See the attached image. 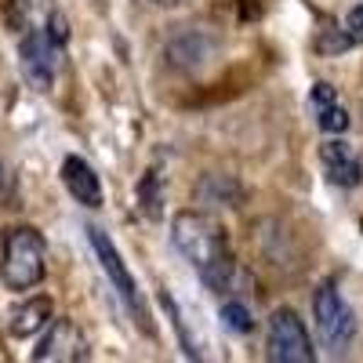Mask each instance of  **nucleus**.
I'll return each mask as SVG.
<instances>
[{"label": "nucleus", "instance_id": "7", "mask_svg": "<svg viewBox=\"0 0 363 363\" xmlns=\"http://www.w3.org/2000/svg\"><path fill=\"white\" fill-rule=\"evenodd\" d=\"M87 338L80 335V327L73 320H51L48 323V335L37 342L33 359L40 363H77L87 359Z\"/></svg>", "mask_w": 363, "mask_h": 363}, {"label": "nucleus", "instance_id": "9", "mask_svg": "<svg viewBox=\"0 0 363 363\" xmlns=\"http://www.w3.org/2000/svg\"><path fill=\"white\" fill-rule=\"evenodd\" d=\"M62 186L69 189V196L84 207H102V182L95 174V167H91L84 157H66L62 160Z\"/></svg>", "mask_w": 363, "mask_h": 363}, {"label": "nucleus", "instance_id": "3", "mask_svg": "<svg viewBox=\"0 0 363 363\" xmlns=\"http://www.w3.org/2000/svg\"><path fill=\"white\" fill-rule=\"evenodd\" d=\"M313 316H316V330L320 342L330 352H345L356 338V313L342 298V291L335 284H320L313 294Z\"/></svg>", "mask_w": 363, "mask_h": 363}, {"label": "nucleus", "instance_id": "1", "mask_svg": "<svg viewBox=\"0 0 363 363\" xmlns=\"http://www.w3.org/2000/svg\"><path fill=\"white\" fill-rule=\"evenodd\" d=\"M171 244L196 269L203 287L218 294L229 291V284L236 280V255L218 218H211L207 211H182L171 222Z\"/></svg>", "mask_w": 363, "mask_h": 363}, {"label": "nucleus", "instance_id": "4", "mask_svg": "<svg viewBox=\"0 0 363 363\" xmlns=\"http://www.w3.org/2000/svg\"><path fill=\"white\" fill-rule=\"evenodd\" d=\"M87 233V244H91V251H95V262L102 265V272L109 277V284H113V291L120 294V301L138 316V323L149 330V316H145V298H142V291H138V284H135V277H131V269L124 265V258H120V251H116V244L109 240V233L106 229H99V225H87L84 229Z\"/></svg>", "mask_w": 363, "mask_h": 363}, {"label": "nucleus", "instance_id": "14", "mask_svg": "<svg viewBox=\"0 0 363 363\" xmlns=\"http://www.w3.org/2000/svg\"><path fill=\"white\" fill-rule=\"evenodd\" d=\"M222 320H225L229 330H236V335H251V330H255V320H251L247 306H236V301L222 306Z\"/></svg>", "mask_w": 363, "mask_h": 363}, {"label": "nucleus", "instance_id": "13", "mask_svg": "<svg viewBox=\"0 0 363 363\" xmlns=\"http://www.w3.org/2000/svg\"><path fill=\"white\" fill-rule=\"evenodd\" d=\"M203 193H211V203L215 207H233L236 200H240V186L233 178H225V174H207L203 182H200V189H196V196H203ZM207 203V207H211Z\"/></svg>", "mask_w": 363, "mask_h": 363}, {"label": "nucleus", "instance_id": "8", "mask_svg": "<svg viewBox=\"0 0 363 363\" xmlns=\"http://www.w3.org/2000/svg\"><path fill=\"white\" fill-rule=\"evenodd\" d=\"M320 164L330 186H342V189H356L363 182V160L356 157V149L342 138H327L320 145Z\"/></svg>", "mask_w": 363, "mask_h": 363}, {"label": "nucleus", "instance_id": "2", "mask_svg": "<svg viewBox=\"0 0 363 363\" xmlns=\"http://www.w3.org/2000/svg\"><path fill=\"white\" fill-rule=\"evenodd\" d=\"M48 272V244L37 229H11L4 240V262H0V277L11 291H33Z\"/></svg>", "mask_w": 363, "mask_h": 363}, {"label": "nucleus", "instance_id": "15", "mask_svg": "<svg viewBox=\"0 0 363 363\" xmlns=\"http://www.w3.org/2000/svg\"><path fill=\"white\" fill-rule=\"evenodd\" d=\"M48 37H51V44H55V48H62V44L69 40V22H66L62 15H58V11L48 18Z\"/></svg>", "mask_w": 363, "mask_h": 363}, {"label": "nucleus", "instance_id": "10", "mask_svg": "<svg viewBox=\"0 0 363 363\" xmlns=\"http://www.w3.org/2000/svg\"><path fill=\"white\" fill-rule=\"evenodd\" d=\"M313 109H316V120H320L323 135H342L349 128V113L338 102V95H335L330 84H316L313 87Z\"/></svg>", "mask_w": 363, "mask_h": 363}, {"label": "nucleus", "instance_id": "11", "mask_svg": "<svg viewBox=\"0 0 363 363\" xmlns=\"http://www.w3.org/2000/svg\"><path fill=\"white\" fill-rule=\"evenodd\" d=\"M51 323V298H29L26 306H18L15 313H11V323H8V330L15 338H29V335H37V330H44Z\"/></svg>", "mask_w": 363, "mask_h": 363}, {"label": "nucleus", "instance_id": "16", "mask_svg": "<svg viewBox=\"0 0 363 363\" xmlns=\"http://www.w3.org/2000/svg\"><path fill=\"white\" fill-rule=\"evenodd\" d=\"M153 4H160V8H171V4H182V0H153Z\"/></svg>", "mask_w": 363, "mask_h": 363}, {"label": "nucleus", "instance_id": "6", "mask_svg": "<svg viewBox=\"0 0 363 363\" xmlns=\"http://www.w3.org/2000/svg\"><path fill=\"white\" fill-rule=\"evenodd\" d=\"M58 48L51 44L48 33L33 29V33H26L22 44H18V62H22V77L29 80V87L37 91H51L55 87V69H58Z\"/></svg>", "mask_w": 363, "mask_h": 363}, {"label": "nucleus", "instance_id": "12", "mask_svg": "<svg viewBox=\"0 0 363 363\" xmlns=\"http://www.w3.org/2000/svg\"><path fill=\"white\" fill-rule=\"evenodd\" d=\"M330 33H335V40H320L323 51H349V48L363 44V4H356V8L342 18V26L330 29Z\"/></svg>", "mask_w": 363, "mask_h": 363}, {"label": "nucleus", "instance_id": "5", "mask_svg": "<svg viewBox=\"0 0 363 363\" xmlns=\"http://www.w3.org/2000/svg\"><path fill=\"white\" fill-rule=\"evenodd\" d=\"M265 356L272 363H313L316 359V349H313V338L301 316L294 309H277L269 316V338H265Z\"/></svg>", "mask_w": 363, "mask_h": 363}]
</instances>
